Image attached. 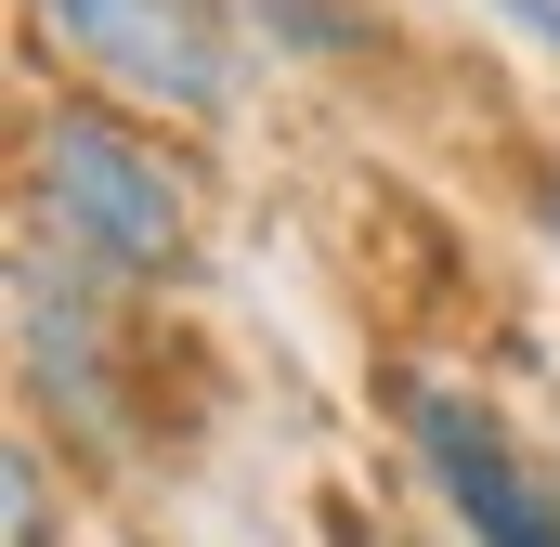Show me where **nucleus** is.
Listing matches in <instances>:
<instances>
[{
  "label": "nucleus",
  "mask_w": 560,
  "mask_h": 547,
  "mask_svg": "<svg viewBox=\"0 0 560 547\" xmlns=\"http://www.w3.org/2000/svg\"><path fill=\"white\" fill-rule=\"evenodd\" d=\"M261 26H275L287 53H365L378 26H365V0H248Z\"/></svg>",
  "instance_id": "39448f33"
},
{
  "label": "nucleus",
  "mask_w": 560,
  "mask_h": 547,
  "mask_svg": "<svg viewBox=\"0 0 560 547\" xmlns=\"http://www.w3.org/2000/svg\"><path fill=\"white\" fill-rule=\"evenodd\" d=\"M548 235H560V183H548Z\"/></svg>",
  "instance_id": "6e6552de"
},
{
  "label": "nucleus",
  "mask_w": 560,
  "mask_h": 547,
  "mask_svg": "<svg viewBox=\"0 0 560 547\" xmlns=\"http://www.w3.org/2000/svg\"><path fill=\"white\" fill-rule=\"evenodd\" d=\"M482 13H509L522 39H548V53H560V0H482Z\"/></svg>",
  "instance_id": "0eeeda50"
},
{
  "label": "nucleus",
  "mask_w": 560,
  "mask_h": 547,
  "mask_svg": "<svg viewBox=\"0 0 560 547\" xmlns=\"http://www.w3.org/2000/svg\"><path fill=\"white\" fill-rule=\"evenodd\" d=\"M0 482H13V547H39V535H52V509H39V443H13Z\"/></svg>",
  "instance_id": "423d86ee"
},
{
  "label": "nucleus",
  "mask_w": 560,
  "mask_h": 547,
  "mask_svg": "<svg viewBox=\"0 0 560 547\" xmlns=\"http://www.w3.org/2000/svg\"><path fill=\"white\" fill-rule=\"evenodd\" d=\"M13 352H26V392L66 405L79 443L118 430V405H105V313H92V274L66 248H13Z\"/></svg>",
  "instance_id": "20e7f679"
},
{
  "label": "nucleus",
  "mask_w": 560,
  "mask_h": 547,
  "mask_svg": "<svg viewBox=\"0 0 560 547\" xmlns=\"http://www.w3.org/2000/svg\"><path fill=\"white\" fill-rule=\"evenodd\" d=\"M26 209H39V248H66L79 274H118V287L196 261V183H183V156L143 143L92 92H52L26 118Z\"/></svg>",
  "instance_id": "f257e3e1"
},
{
  "label": "nucleus",
  "mask_w": 560,
  "mask_h": 547,
  "mask_svg": "<svg viewBox=\"0 0 560 547\" xmlns=\"http://www.w3.org/2000/svg\"><path fill=\"white\" fill-rule=\"evenodd\" d=\"M105 92L170 105V118H209L235 92V53H222V0H26Z\"/></svg>",
  "instance_id": "f03ea898"
},
{
  "label": "nucleus",
  "mask_w": 560,
  "mask_h": 547,
  "mask_svg": "<svg viewBox=\"0 0 560 547\" xmlns=\"http://www.w3.org/2000/svg\"><path fill=\"white\" fill-rule=\"evenodd\" d=\"M405 430H418V469L443 482V509L469 522V547H560V496L522 469V443L469 392H443V379L405 392Z\"/></svg>",
  "instance_id": "7ed1b4c3"
}]
</instances>
